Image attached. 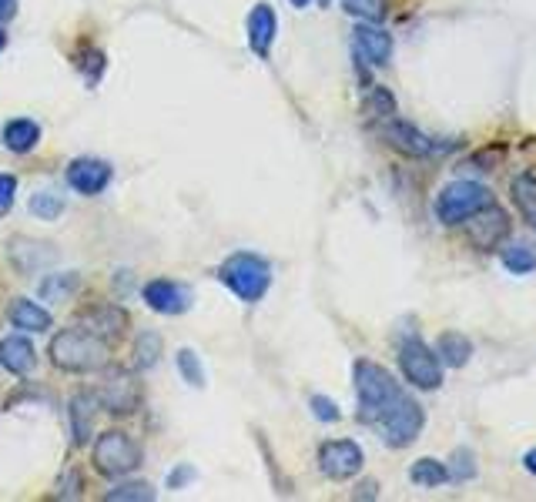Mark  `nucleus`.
<instances>
[{"label":"nucleus","instance_id":"nucleus-1","mask_svg":"<svg viewBox=\"0 0 536 502\" xmlns=\"http://www.w3.org/2000/svg\"><path fill=\"white\" fill-rule=\"evenodd\" d=\"M47 359L61 372L91 375V372L108 369L111 355H108V342L78 325V328H61V332H54L51 345H47Z\"/></svg>","mask_w":536,"mask_h":502},{"label":"nucleus","instance_id":"nucleus-2","mask_svg":"<svg viewBox=\"0 0 536 502\" xmlns=\"http://www.w3.org/2000/svg\"><path fill=\"white\" fill-rule=\"evenodd\" d=\"M218 278H222L225 288H232V295L255 305L258 298H265L268 285H272V265L262 255H255V251H235L218 268Z\"/></svg>","mask_w":536,"mask_h":502},{"label":"nucleus","instance_id":"nucleus-3","mask_svg":"<svg viewBox=\"0 0 536 502\" xmlns=\"http://www.w3.org/2000/svg\"><path fill=\"white\" fill-rule=\"evenodd\" d=\"M352 375H356L359 419H362V422H372V426H376L379 415L386 412L389 405L402 395L399 382L392 379V375H389L386 369H382V365L369 362V359H359V362H356V369H352Z\"/></svg>","mask_w":536,"mask_h":502},{"label":"nucleus","instance_id":"nucleus-4","mask_svg":"<svg viewBox=\"0 0 536 502\" xmlns=\"http://www.w3.org/2000/svg\"><path fill=\"white\" fill-rule=\"evenodd\" d=\"M141 462H145V449H141L128 432L111 429L94 442V469L108 479L131 476V472L141 469Z\"/></svg>","mask_w":536,"mask_h":502},{"label":"nucleus","instance_id":"nucleus-5","mask_svg":"<svg viewBox=\"0 0 536 502\" xmlns=\"http://www.w3.org/2000/svg\"><path fill=\"white\" fill-rule=\"evenodd\" d=\"M490 205H496L490 188L476 185V181H453V185H446L439 191L436 218L443 221V225H463V221L480 215V211Z\"/></svg>","mask_w":536,"mask_h":502},{"label":"nucleus","instance_id":"nucleus-6","mask_svg":"<svg viewBox=\"0 0 536 502\" xmlns=\"http://www.w3.org/2000/svg\"><path fill=\"white\" fill-rule=\"evenodd\" d=\"M376 426L382 429V439H386V446L406 449V446H413V442L419 439V432H423L426 412H423V405H419L416 399H409V395L402 392L399 399L379 415Z\"/></svg>","mask_w":536,"mask_h":502},{"label":"nucleus","instance_id":"nucleus-7","mask_svg":"<svg viewBox=\"0 0 536 502\" xmlns=\"http://www.w3.org/2000/svg\"><path fill=\"white\" fill-rule=\"evenodd\" d=\"M399 369L406 375V382H413L416 389L433 392L443 385V362H439V355L419 339H409L399 345Z\"/></svg>","mask_w":536,"mask_h":502},{"label":"nucleus","instance_id":"nucleus-8","mask_svg":"<svg viewBox=\"0 0 536 502\" xmlns=\"http://www.w3.org/2000/svg\"><path fill=\"white\" fill-rule=\"evenodd\" d=\"M94 395H98V402L111 415H134L141 409V402H145L141 382L134 379V372H124V369H104V382Z\"/></svg>","mask_w":536,"mask_h":502},{"label":"nucleus","instance_id":"nucleus-9","mask_svg":"<svg viewBox=\"0 0 536 502\" xmlns=\"http://www.w3.org/2000/svg\"><path fill=\"white\" fill-rule=\"evenodd\" d=\"M362 466H366V456H362L359 442H352V439H329V442H322L319 469L329 479L346 482L352 476H359Z\"/></svg>","mask_w":536,"mask_h":502},{"label":"nucleus","instance_id":"nucleus-10","mask_svg":"<svg viewBox=\"0 0 536 502\" xmlns=\"http://www.w3.org/2000/svg\"><path fill=\"white\" fill-rule=\"evenodd\" d=\"M141 298H145V305L158 315H181L195 302V292L181 282H171V278H155V282H148L141 288Z\"/></svg>","mask_w":536,"mask_h":502},{"label":"nucleus","instance_id":"nucleus-11","mask_svg":"<svg viewBox=\"0 0 536 502\" xmlns=\"http://www.w3.org/2000/svg\"><path fill=\"white\" fill-rule=\"evenodd\" d=\"M67 185H71L84 198L101 195V191L111 185V164L108 161H98V158L71 161V164H67Z\"/></svg>","mask_w":536,"mask_h":502},{"label":"nucleus","instance_id":"nucleus-12","mask_svg":"<svg viewBox=\"0 0 536 502\" xmlns=\"http://www.w3.org/2000/svg\"><path fill=\"white\" fill-rule=\"evenodd\" d=\"M382 134H386V141L392 144V148L409 154V158H429V154L443 151V144H436L429 134H423L416 124H409V121H389L386 128H382Z\"/></svg>","mask_w":536,"mask_h":502},{"label":"nucleus","instance_id":"nucleus-13","mask_svg":"<svg viewBox=\"0 0 536 502\" xmlns=\"http://www.w3.org/2000/svg\"><path fill=\"white\" fill-rule=\"evenodd\" d=\"M124 325H128V312L118 305H94L81 315V328H88L104 342H118L124 335Z\"/></svg>","mask_w":536,"mask_h":502},{"label":"nucleus","instance_id":"nucleus-14","mask_svg":"<svg viewBox=\"0 0 536 502\" xmlns=\"http://www.w3.org/2000/svg\"><path fill=\"white\" fill-rule=\"evenodd\" d=\"M275 34H279V17H275V11L268 4H255L252 14H248V47H252L258 57H268L272 54Z\"/></svg>","mask_w":536,"mask_h":502},{"label":"nucleus","instance_id":"nucleus-15","mask_svg":"<svg viewBox=\"0 0 536 502\" xmlns=\"http://www.w3.org/2000/svg\"><path fill=\"white\" fill-rule=\"evenodd\" d=\"M0 365L11 375H17V379L31 375L37 369V349L31 345V339H24V335H17V332L0 339Z\"/></svg>","mask_w":536,"mask_h":502},{"label":"nucleus","instance_id":"nucleus-16","mask_svg":"<svg viewBox=\"0 0 536 502\" xmlns=\"http://www.w3.org/2000/svg\"><path fill=\"white\" fill-rule=\"evenodd\" d=\"M356 51H359L362 61H369L376 67H386L392 61V37L382 31V27L362 21L356 27Z\"/></svg>","mask_w":536,"mask_h":502},{"label":"nucleus","instance_id":"nucleus-17","mask_svg":"<svg viewBox=\"0 0 536 502\" xmlns=\"http://www.w3.org/2000/svg\"><path fill=\"white\" fill-rule=\"evenodd\" d=\"M7 248H11V262L27 275L57 262V251H51V245H41V241H34V238H11Z\"/></svg>","mask_w":536,"mask_h":502},{"label":"nucleus","instance_id":"nucleus-18","mask_svg":"<svg viewBox=\"0 0 536 502\" xmlns=\"http://www.w3.org/2000/svg\"><path fill=\"white\" fill-rule=\"evenodd\" d=\"M98 395L91 392H78L71 399V436H74V446H84L94 432V415H98Z\"/></svg>","mask_w":536,"mask_h":502},{"label":"nucleus","instance_id":"nucleus-19","mask_svg":"<svg viewBox=\"0 0 536 502\" xmlns=\"http://www.w3.org/2000/svg\"><path fill=\"white\" fill-rule=\"evenodd\" d=\"M7 318H11V325L21 328V332H47V328L54 325L51 312L31 302V298H14V302L7 305Z\"/></svg>","mask_w":536,"mask_h":502},{"label":"nucleus","instance_id":"nucleus-20","mask_svg":"<svg viewBox=\"0 0 536 502\" xmlns=\"http://www.w3.org/2000/svg\"><path fill=\"white\" fill-rule=\"evenodd\" d=\"M41 141V124L31 121V118H14L4 124V148L14 151V154H27L37 148Z\"/></svg>","mask_w":536,"mask_h":502},{"label":"nucleus","instance_id":"nucleus-21","mask_svg":"<svg viewBox=\"0 0 536 502\" xmlns=\"http://www.w3.org/2000/svg\"><path fill=\"white\" fill-rule=\"evenodd\" d=\"M476 225H473V241L476 245H493V241H500L506 231H510V221L496 205L483 208L480 215H473Z\"/></svg>","mask_w":536,"mask_h":502},{"label":"nucleus","instance_id":"nucleus-22","mask_svg":"<svg viewBox=\"0 0 536 502\" xmlns=\"http://www.w3.org/2000/svg\"><path fill=\"white\" fill-rule=\"evenodd\" d=\"M436 355H439V362L449 365V369H463V365L473 359V342L459 332H443L436 342Z\"/></svg>","mask_w":536,"mask_h":502},{"label":"nucleus","instance_id":"nucleus-23","mask_svg":"<svg viewBox=\"0 0 536 502\" xmlns=\"http://www.w3.org/2000/svg\"><path fill=\"white\" fill-rule=\"evenodd\" d=\"M81 288V275H74V272H54V275H44V282L37 285V292H41L44 302H51V305H61L67 302L74 292Z\"/></svg>","mask_w":536,"mask_h":502},{"label":"nucleus","instance_id":"nucleus-24","mask_svg":"<svg viewBox=\"0 0 536 502\" xmlns=\"http://www.w3.org/2000/svg\"><path fill=\"white\" fill-rule=\"evenodd\" d=\"M409 479L423 489H436V486H446L449 482V469L439 459H419V462H413V469H409Z\"/></svg>","mask_w":536,"mask_h":502},{"label":"nucleus","instance_id":"nucleus-25","mask_svg":"<svg viewBox=\"0 0 536 502\" xmlns=\"http://www.w3.org/2000/svg\"><path fill=\"white\" fill-rule=\"evenodd\" d=\"M161 349H165V342H161L158 332H141L138 342H134V365H138V369H151V365H158Z\"/></svg>","mask_w":536,"mask_h":502},{"label":"nucleus","instance_id":"nucleus-26","mask_svg":"<svg viewBox=\"0 0 536 502\" xmlns=\"http://www.w3.org/2000/svg\"><path fill=\"white\" fill-rule=\"evenodd\" d=\"M31 215L44 218V221H57L64 215V198L54 195V191H37V195H31Z\"/></svg>","mask_w":536,"mask_h":502},{"label":"nucleus","instance_id":"nucleus-27","mask_svg":"<svg viewBox=\"0 0 536 502\" xmlns=\"http://www.w3.org/2000/svg\"><path fill=\"white\" fill-rule=\"evenodd\" d=\"M175 362H178L181 379H185V382L191 385V389H205V369H201V362H198L195 349H178Z\"/></svg>","mask_w":536,"mask_h":502},{"label":"nucleus","instance_id":"nucleus-28","mask_svg":"<svg viewBox=\"0 0 536 502\" xmlns=\"http://www.w3.org/2000/svg\"><path fill=\"white\" fill-rule=\"evenodd\" d=\"M104 499L108 502H151L155 499V489H151L148 482H121V486H114L111 492H104Z\"/></svg>","mask_w":536,"mask_h":502},{"label":"nucleus","instance_id":"nucleus-29","mask_svg":"<svg viewBox=\"0 0 536 502\" xmlns=\"http://www.w3.org/2000/svg\"><path fill=\"white\" fill-rule=\"evenodd\" d=\"M513 198H516V208L523 211V218L536 228V181L533 178H520L513 185Z\"/></svg>","mask_w":536,"mask_h":502},{"label":"nucleus","instance_id":"nucleus-30","mask_svg":"<svg viewBox=\"0 0 536 502\" xmlns=\"http://www.w3.org/2000/svg\"><path fill=\"white\" fill-rule=\"evenodd\" d=\"M503 265L510 268L513 275H530L536 268V255L523 245H510V248H503Z\"/></svg>","mask_w":536,"mask_h":502},{"label":"nucleus","instance_id":"nucleus-31","mask_svg":"<svg viewBox=\"0 0 536 502\" xmlns=\"http://www.w3.org/2000/svg\"><path fill=\"white\" fill-rule=\"evenodd\" d=\"M342 7L352 14V17H362V21H379L382 17V0H342Z\"/></svg>","mask_w":536,"mask_h":502},{"label":"nucleus","instance_id":"nucleus-32","mask_svg":"<svg viewBox=\"0 0 536 502\" xmlns=\"http://www.w3.org/2000/svg\"><path fill=\"white\" fill-rule=\"evenodd\" d=\"M312 415L315 419H322V422H339V405H335L332 399H325V395H312Z\"/></svg>","mask_w":536,"mask_h":502},{"label":"nucleus","instance_id":"nucleus-33","mask_svg":"<svg viewBox=\"0 0 536 502\" xmlns=\"http://www.w3.org/2000/svg\"><path fill=\"white\" fill-rule=\"evenodd\" d=\"M14 195H17V178L14 175H0V218L14 208Z\"/></svg>","mask_w":536,"mask_h":502},{"label":"nucleus","instance_id":"nucleus-34","mask_svg":"<svg viewBox=\"0 0 536 502\" xmlns=\"http://www.w3.org/2000/svg\"><path fill=\"white\" fill-rule=\"evenodd\" d=\"M456 462H459V469L453 466L449 469V479H456V482H463V479H473L476 476V466H473V456L463 449V452H456Z\"/></svg>","mask_w":536,"mask_h":502},{"label":"nucleus","instance_id":"nucleus-35","mask_svg":"<svg viewBox=\"0 0 536 502\" xmlns=\"http://www.w3.org/2000/svg\"><path fill=\"white\" fill-rule=\"evenodd\" d=\"M191 479H195V469H191V466H181V469H175V472L168 476V486H171V489H181V486H188Z\"/></svg>","mask_w":536,"mask_h":502},{"label":"nucleus","instance_id":"nucleus-36","mask_svg":"<svg viewBox=\"0 0 536 502\" xmlns=\"http://www.w3.org/2000/svg\"><path fill=\"white\" fill-rule=\"evenodd\" d=\"M11 17H17V0H0V24H7Z\"/></svg>","mask_w":536,"mask_h":502},{"label":"nucleus","instance_id":"nucleus-37","mask_svg":"<svg viewBox=\"0 0 536 502\" xmlns=\"http://www.w3.org/2000/svg\"><path fill=\"white\" fill-rule=\"evenodd\" d=\"M523 469L530 472V476H536V449H530V452L523 456Z\"/></svg>","mask_w":536,"mask_h":502},{"label":"nucleus","instance_id":"nucleus-38","mask_svg":"<svg viewBox=\"0 0 536 502\" xmlns=\"http://www.w3.org/2000/svg\"><path fill=\"white\" fill-rule=\"evenodd\" d=\"M4 47H7V34H4V27H0V54H4Z\"/></svg>","mask_w":536,"mask_h":502},{"label":"nucleus","instance_id":"nucleus-39","mask_svg":"<svg viewBox=\"0 0 536 502\" xmlns=\"http://www.w3.org/2000/svg\"><path fill=\"white\" fill-rule=\"evenodd\" d=\"M292 4H295V7H305V4H309V0H292Z\"/></svg>","mask_w":536,"mask_h":502},{"label":"nucleus","instance_id":"nucleus-40","mask_svg":"<svg viewBox=\"0 0 536 502\" xmlns=\"http://www.w3.org/2000/svg\"><path fill=\"white\" fill-rule=\"evenodd\" d=\"M319 4H322V7H325V4H329V0H319Z\"/></svg>","mask_w":536,"mask_h":502}]
</instances>
